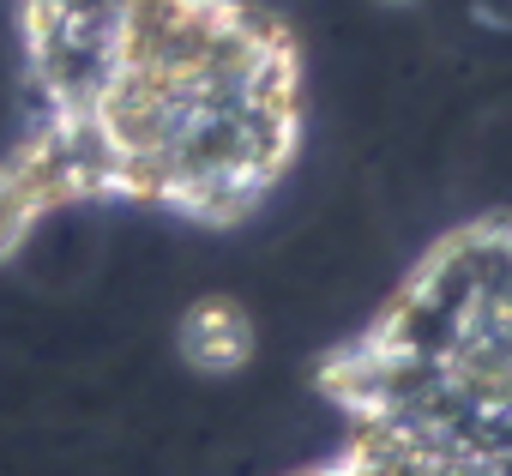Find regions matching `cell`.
Returning <instances> with one entry per match:
<instances>
[{"label":"cell","instance_id":"1","mask_svg":"<svg viewBox=\"0 0 512 476\" xmlns=\"http://www.w3.org/2000/svg\"><path fill=\"white\" fill-rule=\"evenodd\" d=\"M175 350L199 374H235L253 356V314L235 296H199L175 320Z\"/></svg>","mask_w":512,"mask_h":476}]
</instances>
